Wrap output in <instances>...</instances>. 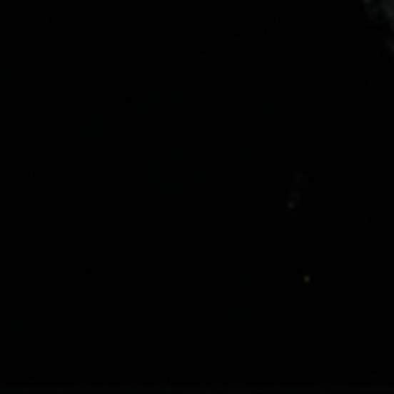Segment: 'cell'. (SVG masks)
<instances>
[]
</instances>
